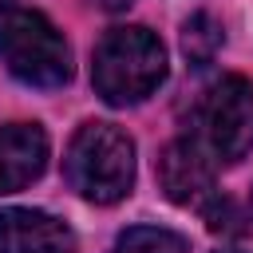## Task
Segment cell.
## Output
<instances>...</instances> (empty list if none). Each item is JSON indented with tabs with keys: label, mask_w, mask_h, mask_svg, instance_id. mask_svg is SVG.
I'll use <instances>...</instances> for the list:
<instances>
[{
	"label": "cell",
	"mask_w": 253,
	"mask_h": 253,
	"mask_svg": "<svg viewBox=\"0 0 253 253\" xmlns=\"http://www.w3.org/2000/svg\"><path fill=\"white\" fill-rule=\"evenodd\" d=\"M249 210H253V194H249Z\"/></svg>",
	"instance_id": "8fae6325"
},
{
	"label": "cell",
	"mask_w": 253,
	"mask_h": 253,
	"mask_svg": "<svg viewBox=\"0 0 253 253\" xmlns=\"http://www.w3.org/2000/svg\"><path fill=\"white\" fill-rule=\"evenodd\" d=\"M166 79V47L142 24H119L103 32L91 55V83L107 107H134L150 99Z\"/></svg>",
	"instance_id": "6da1fadb"
},
{
	"label": "cell",
	"mask_w": 253,
	"mask_h": 253,
	"mask_svg": "<svg viewBox=\"0 0 253 253\" xmlns=\"http://www.w3.org/2000/svg\"><path fill=\"white\" fill-rule=\"evenodd\" d=\"M111 253H190V241L166 225H130L115 237Z\"/></svg>",
	"instance_id": "ba28073f"
},
{
	"label": "cell",
	"mask_w": 253,
	"mask_h": 253,
	"mask_svg": "<svg viewBox=\"0 0 253 253\" xmlns=\"http://www.w3.org/2000/svg\"><path fill=\"white\" fill-rule=\"evenodd\" d=\"M158 186L174 206H194L202 213L217 202L213 162L190 138H174V142L162 146V154H158Z\"/></svg>",
	"instance_id": "5b68a950"
},
{
	"label": "cell",
	"mask_w": 253,
	"mask_h": 253,
	"mask_svg": "<svg viewBox=\"0 0 253 253\" xmlns=\"http://www.w3.org/2000/svg\"><path fill=\"white\" fill-rule=\"evenodd\" d=\"M221 253H245V249H221Z\"/></svg>",
	"instance_id": "30bf717a"
},
{
	"label": "cell",
	"mask_w": 253,
	"mask_h": 253,
	"mask_svg": "<svg viewBox=\"0 0 253 253\" xmlns=\"http://www.w3.org/2000/svg\"><path fill=\"white\" fill-rule=\"evenodd\" d=\"M51 142L40 123H4L0 126V194L32 186L47 166Z\"/></svg>",
	"instance_id": "52a82bcc"
},
{
	"label": "cell",
	"mask_w": 253,
	"mask_h": 253,
	"mask_svg": "<svg viewBox=\"0 0 253 253\" xmlns=\"http://www.w3.org/2000/svg\"><path fill=\"white\" fill-rule=\"evenodd\" d=\"M0 253H75V233L47 210H0Z\"/></svg>",
	"instance_id": "8992f818"
},
{
	"label": "cell",
	"mask_w": 253,
	"mask_h": 253,
	"mask_svg": "<svg viewBox=\"0 0 253 253\" xmlns=\"http://www.w3.org/2000/svg\"><path fill=\"white\" fill-rule=\"evenodd\" d=\"M221 24L210 16V12H194L186 24H182V51H186V59L194 63V67H206L213 55H217V47H221Z\"/></svg>",
	"instance_id": "9c48e42d"
},
{
	"label": "cell",
	"mask_w": 253,
	"mask_h": 253,
	"mask_svg": "<svg viewBox=\"0 0 253 253\" xmlns=\"http://www.w3.org/2000/svg\"><path fill=\"white\" fill-rule=\"evenodd\" d=\"M0 63L24 87L59 91L71 79V43L43 12L0 4Z\"/></svg>",
	"instance_id": "3957f363"
},
{
	"label": "cell",
	"mask_w": 253,
	"mask_h": 253,
	"mask_svg": "<svg viewBox=\"0 0 253 253\" xmlns=\"http://www.w3.org/2000/svg\"><path fill=\"white\" fill-rule=\"evenodd\" d=\"M190 142L213 166H233L253 150V83L245 75H221L202 91L190 115Z\"/></svg>",
	"instance_id": "277c9868"
},
{
	"label": "cell",
	"mask_w": 253,
	"mask_h": 253,
	"mask_svg": "<svg viewBox=\"0 0 253 253\" xmlns=\"http://www.w3.org/2000/svg\"><path fill=\"white\" fill-rule=\"evenodd\" d=\"M67 186L91 206H115L134 190V138L115 123H83L63 154Z\"/></svg>",
	"instance_id": "7a4b0ae2"
}]
</instances>
